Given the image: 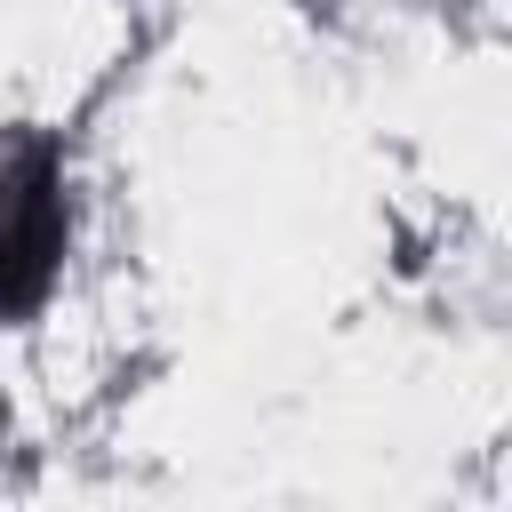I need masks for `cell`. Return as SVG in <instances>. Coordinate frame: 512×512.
<instances>
[{
	"instance_id": "cell-1",
	"label": "cell",
	"mask_w": 512,
	"mask_h": 512,
	"mask_svg": "<svg viewBox=\"0 0 512 512\" xmlns=\"http://www.w3.org/2000/svg\"><path fill=\"white\" fill-rule=\"evenodd\" d=\"M80 200H72V152L56 128L16 120L0 128V336L32 328L72 264Z\"/></svg>"
}]
</instances>
